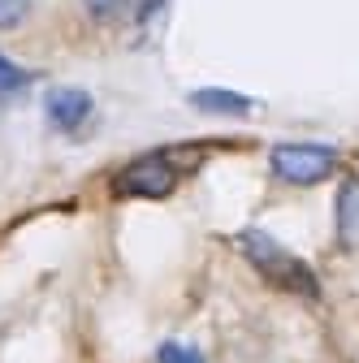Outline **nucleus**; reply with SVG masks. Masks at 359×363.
<instances>
[{"instance_id":"nucleus-4","label":"nucleus","mask_w":359,"mask_h":363,"mask_svg":"<svg viewBox=\"0 0 359 363\" xmlns=\"http://www.w3.org/2000/svg\"><path fill=\"white\" fill-rule=\"evenodd\" d=\"M92 108H96V100L87 96L82 86H57V91H48V100H43V113H48V121L57 130H78L92 117Z\"/></svg>"},{"instance_id":"nucleus-6","label":"nucleus","mask_w":359,"mask_h":363,"mask_svg":"<svg viewBox=\"0 0 359 363\" xmlns=\"http://www.w3.org/2000/svg\"><path fill=\"white\" fill-rule=\"evenodd\" d=\"M191 104L204 108V113H234V117H238V113H251V100H247V96H238V91H221V86L195 91Z\"/></svg>"},{"instance_id":"nucleus-1","label":"nucleus","mask_w":359,"mask_h":363,"mask_svg":"<svg viewBox=\"0 0 359 363\" xmlns=\"http://www.w3.org/2000/svg\"><path fill=\"white\" fill-rule=\"evenodd\" d=\"M238 247L247 251V259L264 272L268 281H277L282 290H294V294H316L321 286H316V272H311L303 259H294L277 238H268V234H260V230H247V234H238Z\"/></svg>"},{"instance_id":"nucleus-2","label":"nucleus","mask_w":359,"mask_h":363,"mask_svg":"<svg viewBox=\"0 0 359 363\" xmlns=\"http://www.w3.org/2000/svg\"><path fill=\"white\" fill-rule=\"evenodd\" d=\"M273 173L282 182H294V186H311V182H325L338 164V152L325 143H282L268 156Z\"/></svg>"},{"instance_id":"nucleus-7","label":"nucleus","mask_w":359,"mask_h":363,"mask_svg":"<svg viewBox=\"0 0 359 363\" xmlns=\"http://www.w3.org/2000/svg\"><path fill=\"white\" fill-rule=\"evenodd\" d=\"M31 82V74L22 69V65H13L5 52H0V100H9V96H18V91Z\"/></svg>"},{"instance_id":"nucleus-8","label":"nucleus","mask_w":359,"mask_h":363,"mask_svg":"<svg viewBox=\"0 0 359 363\" xmlns=\"http://www.w3.org/2000/svg\"><path fill=\"white\" fill-rule=\"evenodd\" d=\"M31 13V0H0V30H13Z\"/></svg>"},{"instance_id":"nucleus-9","label":"nucleus","mask_w":359,"mask_h":363,"mask_svg":"<svg viewBox=\"0 0 359 363\" xmlns=\"http://www.w3.org/2000/svg\"><path fill=\"white\" fill-rule=\"evenodd\" d=\"M160 363H204V354H199V350H191V346L169 342V346H160Z\"/></svg>"},{"instance_id":"nucleus-5","label":"nucleus","mask_w":359,"mask_h":363,"mask_svg":"<svg viewBox=\"0 0 359 363\" xmlns=\"http://www.w3.org/2000/svg\"><path fill=\"white\" fill-rule=\"evenodd\" d=\"M338 238L346 247H359V177H342V191H338Z\"/></svg>"},{"instance_id":"nucleus-3","label":"nucleus","mask_w":359,"mask_h":363,"mask_svg":"<svg viewBox=\"0 0 359 363\" xmlns=\"http://www.w3.org/2000/svg\"><path fill=\"white\" fill-rule=\"evenodd\" d=\"M177 186V173H173V164L165 160V156H139V160H130L126 169H117V177H113V195H121V199H165L169 191Z\"/></svg>"},{"instance_id":"nucleus-10","label":"nucleus","mask_w":359,"mask_h":363,"mask_svg":"<svg viewBox=\"0 0 359 363\" xmlns=\"http://www.w3.org/2000/svg\"><path fill=\"white\" fill-rule=\"evenodd\" d=\"M82 5H87V13H92L96 22H109V18H117V13H121L126 0H82Z\"/></svg>"}]
</instances>
